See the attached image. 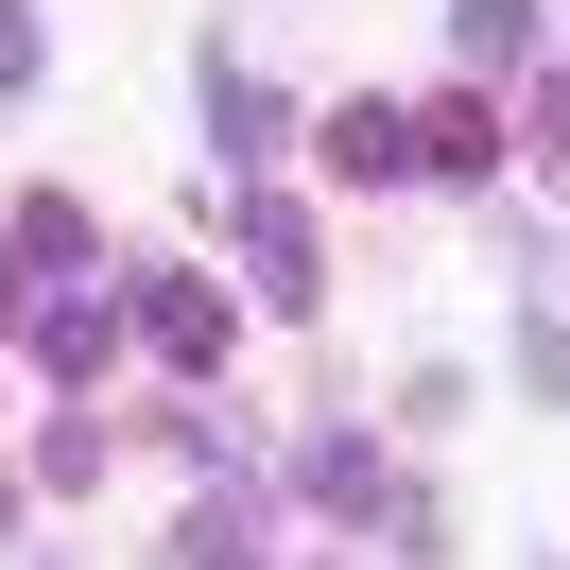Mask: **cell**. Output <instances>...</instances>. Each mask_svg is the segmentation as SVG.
Instances as JSON below:
<instances>
[{"label": "cell", "mask_w": 570, "mask_h": 570, "mask_svg": "<svg viewBox=\"0 0 570 570\" xmlns=\"http://www.w3.org/2000/svg\"><path fill=\"white\" fill-rule=\"evenodd\" d=\"M208 121H225V174H243V156H277V121H294V105L243 70V52H225V70H208Z\"/></svg>", "instance_id": "obj_1"}, {"label": "cell", "mask_w": 570, "mask_h": 570, "mask_svg": "<svg viewBox=\"0 0 570 570\" xmlns=\"http://www.w3.org/2000/svg\"><path fill=\"white\" fill-rule=\"evenodd\" d=\"M328 174H363V190L415 174V121H397V105H346V121H328Z\"/></svg>", "instance_id": "obj_2"}, {"label": "cell", "mask_w": 570, "mask_h": 570, "mask_svg": "<svg viewBox=\"0 0 570 570\" xmlns=\"http://www.w3.org/2000/svg\"><path fill=\"white\" fill-rule=\"evenodd\" d=\"M105 346H121V312H105V294H52V312H36V363H52V381H87Z\"/></svg>", "instance_id": "obj_3"}, {"label": "cell", "mask_w": 570, "mask_h": 570, "mask_svg": "<svg viewBox=\"0 0 570 570\" xmlns=\"http://www.w3.org/2000/svg\"><path fill=\"white\" fill-rule=\"evenodd\" d=\"M139 328H156L174 363H208V346H225V294H208V277H156V294H139Z\"/></svg>", "instance_id": "obj_4"}, {"label": "cell", "mask_w": 570, "mask_h": 570, "mask_svg": "<svg viewBox=\"0 0 570 570\" xmlns=\"http://www.w3.org/2000/svg\"><path fill=\"white\" fill-rule=\"evenodd\" d=\"M190 570H277V553H259V484L190 501Z\"/></svg>", "instance_id": "obj_5"}, {"label": "cell", "mask_w": 570, "mask_h": 570, "mask_svg": "<svg viewBox=\"0 0 570 570\" xmlns=\"http://www.w3.org/2000/svg\"><path fill=\"white\" fill-rule=\"evenodd\" d=\"M312 501L328 519H381V450H363V432H312Z\"/></svg>", "instance_id": "obj_6"}, {"label": "cell", "mask_w": 570, "mask_h": 570, "mask_svg": "<svg viewBox=\"0 0 570 570\" xmlns=\"http://www.w3.org/2000/svg\"><path fill=\"white\" fill-rule=\"evenodd\" d=\"M243 259H259V294H312V225H294L277 190H259V208H243Z\"/></svg>", "instance_id": "obj_7"}, {"label": "cell", "mask_w": 570, "mask_h": 570, "mask_svg": "<svg viewBox=\"0 0 570 570\" xmlns=\"http://www.w3.org/2000/svg\"><path fill=\"white\" fill-rule=\"evenodd\" d=\"M450 52H466V70H501V52H535V0H450Z\"/></svg>", "instance_id": "obj_8"}, {"label": "cell", "mask_w": 570, "mask_h": 570, "mask_svg": "<svg viewBox=\"0 0 570 570\" xmlns=\"http://www.w3.org/2000/svg\"><path fill=\"white\" fill-rule=\"evenodd\" d=\"M415 156H432V174H484L501 139H484V105H432V121H415Z\"/></svg>", "instance_id": "obj_9"}, {"label": "cell", "mask_w": 570, "mask_h": 570, "mask_svg": "<svg viewBox=\"0 0 570 570\" xmlns=\"http://www.w3.org/2000/svg\"><path fill=\"white\" fill-rule=\"evenodd\" d=\"M0 87H36V18H18V0H0Z\"/></svg>", "instance_id": "obj_10"}, {"label": "cell", "mask_w": 570, "mask_h": 570, "mask_svg": "<svg viewBox=\"0 0 570 570\" xmlns=\"http://www.w3.org/2000/svg\"><path fill=\"white\" fill-rule=\"evenodd\" d=\"M535 156H553V174H570V87H535Z\"/></svg>", "instance_id": "obj_11"}]
</instances>
